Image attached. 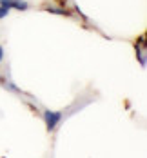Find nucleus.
<instances>
[{
	"instance_id": "1",
	"label": "nucleus",
	"mask_w": 147,
	"mask_h": 158,
	"mask_svg": "<svg viewBox=\"0 0 147 158\" xmlns=\"http://www.w3.org/2000/svg\"><path fill=\"white\" fill-rule=\"evenodd\" d=\"M44 120H46V127H47V131H55V127L60 124V120H62V113L60 111H51V109H46L44 111Z\"/></svg>"
},
{
	"instance_id": "2",
	"label": "nucleus",
	"mask_w": 147,
	"mask_h": 158,
	"mask_svg": "<svg viewBox=\"0 0 147 158\" xmlns=\"http://www.w3.org/2000/svg\"><path fill=\"white\" fill-rule=\"evenodd\" d=\"M0 6L6 9H18V11H26L29 7L26 0H0Z\"/></svg>"
},
{
	"instance_id": "3",
	"label": "nucleus",
	"mask_w": 147,
	"mask_h": 158,
	"mask_svg": "<svg viewBox=\"0 0 147 158\" xmlns=\"http://www.w3.org/2000/svg\"><path fill=\"white\" fill-rule=\"evenodd\" d=\"M46 11H49V13H56V15H69V11L67 9H56V7H46Z\"/></svg>"
},
{
	"instance_id": "4",
	"label": "nucleus",
	"mask_w": 147,
	"mask_h": 158,
	"mask_svg": "<svg viewBox=\"0 0 147 158\" xmlns=\"http://www.w3.org/2000/svg\"><path fill=\"white\" fill-rule=\"evenodd\" d=\"M7 13H9V9H6V7H2V6H0V18L7 16Z\"/></svg>"
},
{
	"instance_id": "5",
	"label": "nucleus",
	"mask_w": 147,
	"mask_h": 158,
	"mask_svg": "<svg viewBox=\"0 0 147 158\" xmlns=\"http://www.w3.org/2000/svg\"><path fill=\"white\" fill-rule=\"evenodd\" d=\"M2 58H4V49L0 48V62H2Z\"/></svg>"
}]
</instances>
